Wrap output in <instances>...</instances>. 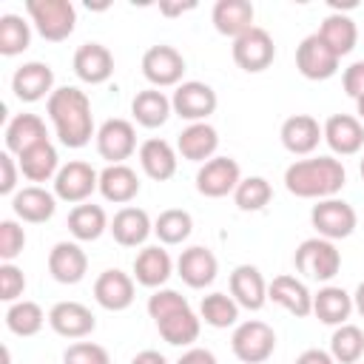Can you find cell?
Masks as SVG:
<instances>
[{
  "label": "cell",
  "instance_id": "7a4b0ae2",
  "mask_svg": "<svg viewBox=\"0 0 364 364\" xmlns=\"http://www.w3.org/2000/svg\"><path fill=\"white\" fill-rule=\"evenodd\" d=\"M347 182V171L336 156L296 159L284 171V188L299 199H333Z\"/></svg>",
  "mask_w": 364,
  "mask_h": 364
},
{
  "label": "cell",
  "instance_id": "60d3db41",
  "mask_svg": "<svg viewBox=\"0 0 364 364\" xmlns=\"http://www.w3.org/2000/svg\"><path fill=\"white\" fill-rule=\"evenodd\" d=\"M330 355L336 358V364H358L364 355V333L355 324H341L333 330L330 338Z\"/></svg>",
  "mask_w": 364,
  "mask_h": 364
},
{
  "label": "cell",
  "instance_id": "d590c367",
  "mask_svg": "<svg viewBox=\"0 0 364 364\" xmlns=\"http://www.w3.org/2000/svg\"><path fill=\"white\" fill-rule=\"evenodd\" d=\"M318 37H321L338 57H344V54H350V51L355 48V43H358V28H355V20H353V17H347V14H341V11H333V14H327V17L321 20Z\"/></svg>",
  "mask_w": 364,
  "mask_h": 364
},
{
  "label": "cell",
  "instance_id": "9a60e30c",
  "mask_svg": "<svg viewBox=\"0 0 364 364\" xmlns=\"http://www.w3.org/2000/svg\"><path fill=\"white\" fill-rule=\"evenodd\" d=\"M48 327L63 338L80 341L97 330V318L82 301H57L48 310Z\"/></svg>",
  "mask_w": 364,
  "mask_h": 364
},
{
  "label": "cell",
  "instance_id": "ac0fdd59",
  "mask_svg": "<svg viewBox=\"0 0 364 364\" xmlns=\"http://www.w3.org/2000/svg\"><path fill=\"white\" fill-rule=\"evenodd\" d=\"M176 273H179V279H182L188 287L202 290V287L213 284V279H216V273H219V262H216V256H213L210 247L191 245V247H185V250L179 253V259H176Z\"/></svg>",
  "mask_w": 364,
  "mask_h": 364
},
{
  "label": "cell",
  "instance_id": "816d5d0a",
  "mask_svg": "<svg viewBox=\"0 0 364 364\" xmlns=\"http://www.w3.org/2000/svg\"><path fill=\"white\" fill-rule=\"evenodd\" d=\"M296 364H336V358L330 355V350L310 347V350H304V353L296 358Z\"/></svg>",
  "mask_w": 364,
  "mask_h": 364
},
{
  "label": "cell",
  "instance_id": "e0dca14e",
  "mask_svg": "<svg viewBox=\"0 0 364 364\" xmlns=\"http://www.w3.org/2000/svg\"><path fill=\"white\" fill-rule=\"evenodd\" d=\"M324 142L330 145L333 154L338 156H353L364 148V122L353 114H333L321 125Z\"/></svg>",
  "mask_w": 364,
  "mask_h": 364
},
{
  "label": "cell",
  "instance_id": "30bf717a",
  "mask_svg": "<svg viewBox=\"0 0 364 364\" xmlns=\"http://www.w3.org/2000/svg\"><path fill=\"white\" fill-rule=\"evenodd\" d=\"M171 105H173V114L188 119V122H205L216 105H219V97L216 91L202 82V80H185L176 85L173 97H171Z\"/></svg>",
  "mask_w": 364,
  "mask_h": 364
},
{
  "label": "cell",
  "instance_id": "d6a6232c",
  "mask_svg": "<svg viewBox=\"0 0 364 364\" xmlns=\"http://www.w3.org/2000/svg\"><path fill=\"white\" fill-rule=\"evenodd\" d=\"M131 114H134L136 125H142V128H159L173 114V105H171V97L165 91L145 88V91H136V97L131 100Z\"/></svg>",
  "mask_w": 364,
  "mask_h": 364
},
{
  "label": "cell",
  "instance_id": "f1b7e54d",
  "mask_svg": "<svg viewBox=\"0 0 364 364\" xmlns=\"http://www.w3.org/2000/svg\"><path fill=\"white\" fill-rule=\"evenodd\" d=\"M176 165H179V154L168 139L151 136L139 145V168L154 182H168L176 173Z\"/></svg>",
  "mask_w": 364,
  "mask_h": 364
},
{
  "label": "cell",
  "instance_id": "f5cc1de1",
  "mask_svg": "<svg viewBox=\"0 0 364 364\" xmlns=\"http://www.w3.org/2000/svg\"><path fill=\"white\" fill-rule=\"evenodd\" d=\"M131 364H168V358L159 350H142L131 358Z\"/></svg>",
  "mask_w": 364,
  "mask_h": 364
},
{
  "label": "cell",
  "instance_id": "c3c4849f",
  "mask_svg": "<svg viewBox=\"0 0 364 364\" xmlns=\"http://www.w3.org/2000/svg\"><path fill=\"white\" fill-rule=\"evenodd\" d=\"M17 176H20V165H17L14 154L3 151L0 154V193L3 196H14L17 193Z\"/></svg>",
  "mask_w": 364,
  "mask_h": 364
},
{
  "label": "cell",
  "instance_id": "7c38bea8",
  "mask_svg": "<svg viewBox=\"0 0 364 364\" xmlns=\"http://www.w3.org/2000/svg\"><path fill=\"white\" fill-rule=\"evenodd\" d=\"M242 182V168L233 156H213L196 171V191L208 199H222Z\"/></svg>",
  "mask_w": 364,
  "mask_h": 364
},
{
  "label": "cell",
  "instance_id": "83f0119b",
  "mask_svg": "<svg viewBox=\"0 0 364 364\" xmlns=\"http://www.w3.org/2000/svg\"><path fill=\"white\" fill-rule=\"evenodd\" d=\"M230 296L245 310H262L267 301V282L256 264H236L230 273Z\"/></svg>",
  "mask_w": 364,
  "mask_h": 364
},
{
  "label": "cell",
  "instance_id": "ab89813d",
  "mask_svg": "<svg viewBox=\"0 0 364 364\" xmlns=\"http://www.w3.org/2000/svg\"><path fill=\"white\" fill-rule=\"evenodd\" d=\"M154 233L162 245H182L193 233V216L182 208H168L154 219Z\"/></svg>",
  "mask_w": 364,
  "mask_h": 364
},
{
  "label": "cell",
  "instance_id": "f546056e",
  "mask_svg": "<svg viewBox=\"0 0 364 364\" xmlns=\"http://www.w3.org/2000/svg\"><path fill=\"white\" fill-rule=\"evenodd\" d=\"M100 193L105 202L114 205H128L139 193V176L131 165H105L100 171Z\"/></svg>",
  "mask_w": 364,
  "mask_h": 364
},
{
  "label": "cell",
  "instance_id": "7402d4cb",
  "mask_svg": "<svg viewBox=\"0 0 364 364\" xmlns=\"http://www.w3.org/2000/svg\"><path fill=\"white\" fill-rule=\"evenodd\" d=\"M74 74L88 85H102L114 74V54L102 43H82L74 51Z\"/></svg>",
  "mask_w": 364,
  "mask_h": 364
},
{
  "label": "cell",
  "instance_id": "8992f818",
  "mask_svg": "<svg viewBox=\"0 0 364 364\" xmlns=\"http://www.w3.org/2000/svg\"><path fill=\"white\" fill-rule=\"evenodd\" d=\"M310 225L316 228V236L321 239H330V242H338V239H347L353 236L355 225H358V213L350 202L333 196V199H318L310 210Z\"/></svg>",
  "mask_w": 364,
  "mask_h": 364
},
{
  "label": "cell",
  "instance_id": "3957f363",
  "mask_svg": "<svg viewBox=\"0 0 364 364\" xmlns=\"http://www.w3.org/2000/svg\"><path fill=\"white\" fill-rule=\"evenodd\" d=\"M26 11H28L37 34L48 43H63L74 34L77 9L71 0H28Z\"/></svg>",
  "mask_w": 364,
  "mask_h": 364
},
{
  "label": "cell",
  "instance_id": "d4e9b609",
  "mask_svg": "<svg viewBox=\"0 0 364 364\" xmlns=\"http://www.w3.org/2000/svg\"><path fill=\"white\" fill-rule=\"evenodd\" d=\"M173 273V259L165 247L159 245H145L134 256V282L151 290H159Z\"/></svg>",
  "mask_w": 364,
  "mask_h": 364
},
{
  "label": "cell",
  "instance_id": "74e56055",
  "mask_svg": "<svg viewBox=\"0 0 364 364\" xmlns=\"http://www.w3.org/2000/svg\"><path fill=\"white\" fill-rule=\"evenodd\" d=\"M239 304H236V299L233 296H228V293H208V296H202V301H199V318L208 324V327H213V330H228V327H236L239 324Z\"/></svg>",
  "mask_w": 364,
  "mask_h": 364
},
{
  "label": "cell",
  "instance_id": "7bdbcfd3",
  "mask_svg": "<svg viewBox=\"0 0 364 364\" xmlns=\"http://www.w3.org/2000/svg\"><path fill=\"white\" fill-rule=\"evenodd\" d=\"M270 199H273V188H270V182H267L264 176H245V179L236 185V191H233V202H236V208L245 210V213L262 210Z\"/></svg>",
  "mask_w": 364,
  "mask_h": 364
},
{
  "label": "cell",
  "instance_id": "bcb514c9",
  "mask_svg": "<svg viewBox=\"0 0 364 364\" xmlns=\"http://www.w3.org/2000/svg\"><path fill=\"white\" fill-rule=\"evenodd\" d=\"M26 247V230L17 219H3L0 222V259L14 262Z\"/></svg>",
  "mask_w": 364,
  "mask_h": 364
},
{
  "label": "cell",
  "instance_id": "d6986e66",
  "mask_svg": "<svg viewBox=\"0 0 364 364\" xmlns=\"http://www.w3.org/2000/svg\"><path fill=\"white\" fill-rule=\"evenodd\" d=\"M279 136H282L284 151H290L293 156H307V154H313L318 148V142L324 139V131H321V125H318L316 117H310V114H293V117H287L282 122Z\"/></svg>",
  "mask_w": 364,
  "mask_h": 364
},
{
  "label": "cell",
  "instance_id": "7dc6e473",
  "mask_svg": "<svg viewBox=\"0 0 364 364\" xmlns=\"http://www.w3.org/2000/svg\"><path fill=\"white\" fill-rule=\"evenodd\" d=\"M26 293V276L14 262H3L0 264V299L14 304L20 301V296Z\"/></svg>",
  "mask_w": 364,
  "mask_h": 364
},
{
  "label": "cell",
  "instance_id": "f35d334b",
  "mask_svg": "<svg viewBox=\"0 0 364 364\" xmlns=\"http://www.w3.org/2000/svg\"><path fill=\"white\" fill-rule=\"evenodd\" d=\"M46 321H48V316L43 313V307L28 299H20V301L9 304V310H6V327L20 338L37 336Z\"/></svg>",
  "mask_w": 364,
  "mask_h": 364
},
{
  "label": "cell",
  "instance_id": "ba28073f",
  "mask_svg": "<svg viewBox=\"0 0 364 364\" xmlns=\"http://www.w3.org/2000/svg\"><path fill=\"white\" fill-rule=\"evenodd\" d=\"M230 54H233V63H236L242 71L259 74V71H264V68L273 65V60H276V46H273V37H270L262 26H253L250 31H245L242 37L233 40Z\"/></svg>",
  "mask_w": 364,
  "mask_h": 364
},
{
  "label": "cell",
  "instance_id": "5bb4252c",
  "mask_svg": "<svg viewBox=\"0 0 364 364\" xmlns=\"http://www.w3.org/2000/svg\"><path fill=\"white\" fill-rule=\"evenodd\" d=\"M11 91L20 102H40L54 94V71L48 63L31 60L11 74Z\"/></svg>",
  "mask_w": 364,
  "mask_h": 364
},
{
  "label": "cell",
  "instance_id": "44dd1931",
  "mask_svg": "<svg viewBox=\"0 0 364 364\" xmlns=\"http://www.w3.org/2000/svg\"><path fill=\"white\" fill-rule=\"evenodd\" d=\"M48 273L60 284H77L88 273V256L80 242H57L48 250Z\"/></svg>",
  "mask_w": 364,
  "mask_h": 364
},
{
  "label": "cell",
  "instance_id": "4dcf8cb0",
  "mask_svg": "<svg viewBox=\"0 0 364 364\" xmlns=\"http://www.w3.org/2000/svg\"><path fill=\"white\" fill-rule=\"evenodd\" d=\"M40 142H48V131H46L43 117L17 114L14 119H9V125H6V151L9 154L20 156V154H26L28 148H34Z\"/></svg>",
  "mask_w": 364,
  "mask_h": 364
},
{
  "label": "cell",
  "instance_id": "b9f144b4",
  "mask_svg": "<svg viewBox=\"0 0 364 364\" xmlns=\"http://www.w3.org/2000/svg\"><path fill=\"white\" fill-rule=\"evenodd\" d=\"M31 46V23H26L20 14H3L0 17V54L17 57Z\"/></svg>",
  "mask_w": 364,
  "mask_h": 364
},
{
  "label": "cell",
  "instance_id": "603a6c76",
  "mask_svg": "<svg viewBox=\"0 0 364 364\" xmlns=\"http://www.w3.org/2000/svg\"><path fill=\"white\" fill-rule=\"evenodd\" d=\"M267 299L279 307H284L290 316L296 318H307L313 313V293L307 290V284L296 276H276L270 284H267Z\"/></svg>",
  "mask_w": 364,
  "mask_h": 364
},
{
  "label": "cell",
  "instance_id": "9f6ffc18",
  "mask_svg": "<svg viewBox=\"0 0 364 364\" xmlns=\"http://www.w3.org/2000/svg\"><path fill=\"white\" fill-rule=\"evenodd\" d=\"M355 114H358V119L364 122V97H358V100H355Z\"/></svg>",
  "mask_w": 364,
  "mask_h": 364
},
{
  "label": "cell",
  "instance_id": "52a82bcc",
  "mask_svg": "<svg viewBox=\"0 0 364 364\" xmlns=\"http://www.w3.org/2000/svg\"><path fill=\"white\" fill-rule=\"evenodd\" d=\"M94 191H100V171L82 159L65 162L54 176V196L68 205H82Z\"/></svg>",
  "mask_w": 364,
  "mask_h": 364
},
{
  "label": "cell",
  "instance_id": "836d02e7",
  "mask_svg": "<svg viewBox=\"0 0 364 364\" xmlns=\"http://www.w3.org/2000/svg\"><path fill=\"white\" fill-rule=\"evenodd\" d=\"M17 165H20V173L28 179V182H54L57 171L63 168L60 165V156H57V148L51 142H40L34 148H28L26 154L17 156Z\"/></svg>",
  "mask_w": 364,
  "mask_h": 364
},
{
  "label": "cell",
  "instance_id": "9c48e42d",
  "mask_svg": "<svg viewBox=\"0 0 364 364\" xmlns=\"http://www.w3.org/2000/svg\"><path fill=\"white\" fill-rule=\"evenodd\" d=\"M341 57L316 34H307L299 46H296V68L304 80H330L338 71Z\"/></svg>",
  "mask_w": 364,
  "mask_h": 364
},
{
  "label": "cell",
  "instance_id": "4fadbf2b",
  "mask_svg": "<svg viewBox=\"0 0 364 364\" xmlns=\"http://www.w3.org/2000/svg\"><path fill=\"white\" fill-rule=\"evenodd\" d=\"M97 154L108 159V165H122L134 151H136V131L128 119H105L97 128Z\"/></svg>",
  "mask_w": 364,
  "mask_h": 364
},
{
  "label": "cell",
  "instance_id": "8d00e7d4",
  "mask_svg": "<svg viewBox=\"0 0 364 364\" xmlns=\"http://www.w3.org/2000/svg\"><path fill=\"white\" fill-rule=\"evenodd\" d=\"M156 330H159V336L168 344H173V347H191L199 338L202 318L188 307V310H179V313H171V316L159 318L156 321Z\"/></svg>",
  "mask_w": 364,
  "mask_h": 364
},
{
  "label": "cell",
  "instance_id": "cb8c5ba5",
  "mask_svg": "<svg viewBox=\"0 0 364 364\" xmlns=\"http://www.w3.org/2000/svg\"><path fill=\"white\" fill-rule=\"evenodd\" d=\"M11 210L20 222L28 225H43L54 216L57 210V196L46 191L43 185H26L11 196Z\"/></svg>",
  "mask_w": 364,
  "mask_h": 364
},
{
  "label": "cell",
  "instance_id": "ee69618b",
  "mask_svg": "<svg viewBox=\"0 0 364 364\" xmlns=\"http://www.w3.org/2000/svg\"><path fill=\"white\" fill-rule=\"evenodd\" d=\"M188 307H191L188 299H185L182 293L171 290V287H159V290H154V293L148 296V316H151L154 321H159V318H165V316H171V313L188 310Z\"/></svg>",
  "mask_w": 364,
  "mask_h": 364
},
{
  "label": "cell",
  "instance_id": "484cf974",
  "mask_svg": "<svg viewBox=\"0 0 364 364\" xmlns=\"http://www.w3.org/2000/svg\"><path fill=\"white\" fill-rule=\"evenodd\" d=\"M256 9L250 0H216L213 11H210V20H213V28L222 34V37H242L245 31H250L256 23Z\"/></svg>",
  "mask_w": 364,
  "mask_h": 364
},
{
  "label": "cell",
  "instance_id": "8fae6325",
  "mask_svg": "<svg viewBox=\"0 0 364 364\" xmlns=\"http://www.w3.org/2000/svg\"><path fill=\"white\" fill-rule=\"evenodd\" d=\"M185 74V57L173 46H151L142 54V77L151 82V88H171L179 85Z\"/></svg>",
  "mask_w": 364,
  "mask_h": 364
},
{
  "label": "cell",
  "instance_id": "5b68a950",
  "mask_svg": "<svg viewBox=\"0 0 364 364\" xmlns=\"http://www.w3.org/2000/svg\"><path fill=\"white\" fill-rule=\"evenodd\" d=\"M230 350L242 364H262L276 350V333L267 321L259 318L239 321L230 336Z\"/></svg>",
  "mask_w": 364,
  "mask_h": 364
},
{
  "label": "cell",
  "instance_id": "f6af8a7d",
  "mask_svg": "<svg viewBox=\"0 0 364 364\" xmlns=\"http://www.w3.org/2000/svg\"><path fill=\"white\" fill-rule=\"evenodd\" d=\"M63 364H111V355L97 341H74L65 347Z\"/></svg>",
  "mask_w": 364,
  "mask_h": 364
},
{
  "label": "cell",
  "instance_id": "1f68e13d",
  "mask_svg": "<svg viewBox=\"0 0 364 364\" xmlns=\"http://www.w3.org/2000/svg\"><path fill=\"white\" fill-rule=\"evenodd\" d=\"M353 296L344 290V287H336V284H324L316 296H313V316L321 321V324H330V327H341L347 324L350 313H353Z\"/></svg>",
  "mask_w": 364,
  "mask_h": 364
},
{
  "label": "cell",
  "instance_id": "db71d44e",
  "mask_svg": "<svg viewBox=\"0 0 364 364\" xmlns=\"http://www.w3.org/2000/svg\"><path fill=\"white\" fill-rule=\"evenodd\" d=\"M191 9H196V3H162V6H159V11L168 14V17L185 14V11H191Z\"/></svg>",
  "mask_w": 364,
  "mask_h": 364
},
{
  "label": "cell",
  "instance_id": "6da1fadb",
  "mask_svg": "<svg viewBox=\"0 0 364 364\" xmlns=\"http://www.w3.org/2000/svg\"><path fill=\"white\" fill-rule=\"evenodd\" d=\"M46 111L65 148H85L91 136H97L94 117H91V100L77 85L54 88V94L46 100Z\"/></svg>",
  "mask_w": 364,
  "mask_h": 364
},
{
  "label": "cell",
  "instance_id": "11a10c76",
  "mask_svg": "<svg viewBox=\"0 0 364 364\" xmlns=\"http://www.w3.org/2000/svg\"><path fill=\"white\" fill-rule=\"evenodd\" d=\"M353 307H355V313L364 318V282L355 287V293H353Z\"/></svg>",
  "mask_w": 364,
  "mask_h": 364
},
{
  "label": "cell",
  "instance_id": "4316f807",
  "mask_svg": "<svg viewBox=\"0 0 364 364\" xmlns=\"http://www.w3.org/2000/svg\"><path fill=\"white\" fill-rule=\"evenodd\" d=\"M219 148V134L213 125L208 122H191L188 128H182V134L176 136V154L188 162H199L205 165L208 159L216 156Z\"/></svg>",
  "mask_w": 364,
  "mask_h": 364
},
{
  "label": "cell",
  "instance_id": "2e32d148",
  "mask_svg": "<svg viewBox=\"0 0 364 364\" xmlns=\"http://www.w3.org/2000/svg\"><path fill=\"white\" fill-rule=\"evenodd\" d=\"M134 276L111 267V270H102L94 282V299L102 310H111V313H122L134 304Z\"/></svg>",
  "mask_w": 364,
  "mask_h": 364
},
{
  "label": "cell",
  "instance_id": "e575fe53",
  "mask_svg": "<svg viewBox=\"0 0 364 364\" xmlns=\"http://www.w3.org/2000/svg\"><path fill=\"white\" fill-rule=\"evenodd\" d=\"M108 225L111 222H108L102 205H94V202L74 205L68 213V230L77 242H97L108 230Z\"/></svg>",
  "mask_w": 364,
  "mask_h": 364
},
{
  "label": "cell",
  "instance_id": "681fc988",
  "mask_svg": "<svg viewBox=\"0 0 364 364\" xmlns=\"http://www.w3.org/2000/svg\"><path fill=\"white\" fill-rule=\"evenodd\" d=\"M341 85H344L347 97H353V100L364 97V60H355L353 65L344 68V74H341Z\"/></svg>",
  "mask_w": 364,
  "mask_h": 364
},
{
  "label": "cell",
  "instance_id": "6f0895ef",
  "mask_svg": "<svg viewBox=\"0 0 364 364\" xmlns=\"http://www.w3.org/2000/svg\"><path fill=\"white\" fill-rule=\"evenodd\" d=\"M358 173H361V179H364V156H361V165H358Z\"/></svg>",
  "mask_w": 364,
  "mask_h": 364
},
{
  "label": "cell",
  "instance_id": "f907efd6",
  "mask_svg": "<svg viewBox=\"0 0 364 364\" xmlns=\"http://www.w3.org/2000/svg\"><path fill=\"white\" fill-rule=\"evenodd\" d=\"M176 364H219V361H216V355H213L210 350H205V347H191V350H185V353L179 355Z\"/></svg>",
  "mask_w": 364,
  "mask_h": 364
},
{
  "label": "cell",
  "instance_id": "ffe728a7",
  "mask_svg": "<svg viewBox=\"0 0 364 364\" xmlns=\"http://www.w3.org/2000/svg\"><path fill=\"white\" fill-rule=\"evenodd\" d=\"M108 230H111V236H114L117 245H122V247H139L154 233V222H151L148 210H142L136 205H125V208H119L114 213Z\"/></svg>",
  "mask_w": 364,
  "mask_h": 364
},
{
  "label": "cell",
  "instance_id": "277c9868",
  "mask_svg": "<svg viewBox=\"0 0 364 364\" xmlns=\"http://www.w3.org/2000/svg\"><path fill=\"white\" fill-rule=\"evenodd\" d=\"M293 262H296V270L313 282H330L341 270V253H338L336 242L321 239V236L304 239L296 247Z\"/></svg>",
  "mask_w": 364,
  "mask_h": 364
}]
</instances>
